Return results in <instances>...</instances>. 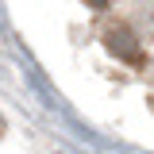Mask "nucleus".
Returning <instances> with one entry per match:
<instances>
[{
	"mask_svg": "<svg viewBox=\"0 0 154 154\" xmlns=\"http://www.w3.org/2000/svg\"><path fill=\"white\" fill-rule=\"evenodd\" d=\"M0 135H4V119H0Z\"/></svg>",
	"mask_w": 154,
	"mask_h": 154,
	"instance_id": "nucleus-3",
	"label": "nucleus"
},
{
	"mask_svg": "<svg viewBox=\"0 0 154 154\" xmlns=\"http://www.w3.org/2000/svg\"><path fill=\"white\" fill-rule=\"evenodd\" d=\"M104 46H108L116 58H127L135 66H143V50H139V38H135L131 27H123V23L108 27V31H104Z\"/></svg>",
	"mask_w": 154,
	"mask_h": 154,
	"instance_id": "nucleus-1",
	"label": "nucleus"
},
{
	"mask_svg": "<svg viewBox=\"0 0 154 154\" xmlns=\"http://www.w3.org/2000/svg\"><path fill=\"white\" fill-rule=\"evenodd\" d=\"M89 4H93V8H108V0H89Z\"/></svg>",
	"mask_w": 154,
	"mask_h": 154,
	"instance_id": "nucleus-2",
	"label": "nucleus"
}]
</instances>
